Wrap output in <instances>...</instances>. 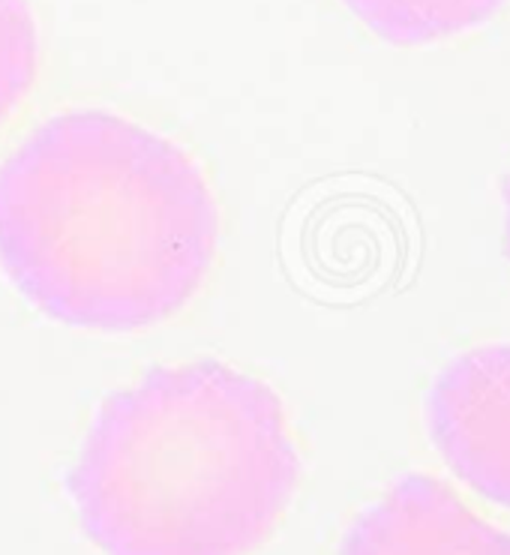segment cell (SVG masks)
Listing matches in <instances>:
<instances>
[{"label":"cell","mask_w":510,"mask_h":555,"mask_svg":"<svg viewBox=\"0 0 510 555\" xmlns=\"http://www.w3.org/2000/svg\"><path fill=\"white\" fill-rule=\"evenodd\" d=\"M219 217L180 147L109 112L46 120L0 166V268L58 322L141 331L190 300Z\"/></svg>","instance_id":"obj_1"},{"label":"cell","mask_w":510,"mask_h":555,"mask_svg":"<svg viewBox=\"0 0 510 555\" xmlns=\"http://www.w3.org/2000/svg\"><path fill=\"white\" fill-rule=\"evenodd\" d=\"M297 478L280 397L199 361L109 397L66 490L102 555H246L277 529Z\"/></svg>","instance_id":"obj_2"},{"label":"cell","mask_w":510,"mask_h":555,"mask_svg":"<svg viewBox=\"0 0 510 555\" xmlns=\"http://www.w3.org/2000/svg\"><path fill=\"white\" fill-rule=\"evenodd\" d=\"M435 451L466 487L510 511V346L466 351L426 393Z\"/></svg>","instance_id":"obj_3"},{"label":"cell","mask_w":510,"mask_h":555,"mask_svg":"<svg viewBox=\"0 0 510 555\" xmlns=\"http://www.w3.org/2000/svg\"><path fill=\"white\" fill-rule=\"evenodd\" d=\"M336 555H510V534L430 475H406L345 531Z\"/></svg>","instance_id":"obj_4"},{"label":"cell","mask_w":510,"mask_h":555,"mask_svg":"<svg viewBox=\"0 0 510 555\" xmlns=\"http://www.w3.org/2000/svg\"><path fill=\"white\" fill-rule=\"evenodd\" d=\"M375 37L426 46L484 25L508 0H343Z\"/></svg>","instance_id":"obj_5"},{"label":"cell","mask_w":510,"mask_h":555,"mask_svg":"<svg viewBox=\"0 0 510 555\" xmlns=\"http://www.w3.org/2000/svg\"><path fill=\"white\" fill-rule=\"evenodd\" d=\"M37 22L27 0H0V124L37 78Z\"/></svg>","instance_id":"obj_6"},{"label":"cell","mask_w":510,"mask_h":555,"mask_svg":"<svg viewBox=\"0 0 510 555\" xmlns=\"http://www.w3.org/2000/svg\"><path fill=\"white\" fill-rule=\"evenodd\" d=\"M505 244H508L510 256V178L505 181Z\"/></svg>","instance_id":"obj_7"}]
</instances>
